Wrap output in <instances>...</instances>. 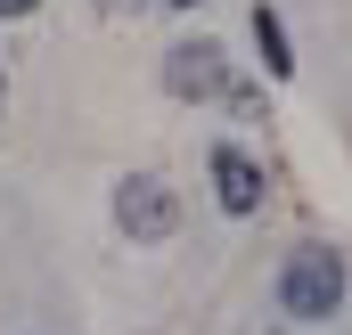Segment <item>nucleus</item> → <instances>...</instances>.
I'll use <instances>...</instances> for the list:
<instances>
[{
  "mask_svg": "<svg viewBox=\"0 0 352 335\" xmlns=\"http://www.w3.org/2000/svg\"><path fill=\"white\" fill-rule=\"evenodd\" d=\"M336 303H344V253L295 246V253H287V270H278V311L311 327V319H336Z\"/></svg>",
  "mask_w": 352,
  "mask_h": 335,
  "instance_id": "nucleus-1",
  "label": "nucleus"
},
{
  "mask_svg": "<svg viewBox=\"0 0 352 335\" xmlns=\"http://www.w3.org/2000/svg\"><path fill=\"white\" fill-rule=\"evenodd\" d=\"M115 229L140 238V246H164V238L180 229V196L156 180V172H131V180L115 188Z\"/></svg>",
  "mask_w": 352,
  "mask_h": 335,
  "instance_id": "nucleus-2",
  "label": "nucleus"
},
{
  "mask_svg": "<svg viewBox=\"0 0 352 335\" xmlns=\"http://www.w3.org/2000/svg\"><path fill=\"white\" fill-rule=\"evenodd\" d=\"M164 90L173 98H221L230 90V58L213 41H180V49H164Z\"/></svg>",
  "mask_w": 352,
  "mask_h": 335,
  "instance_id": "nucleus-3",
  "label": "nucleus"
},
{
  "mask_svg": "<svg viewBox=\"0 0 352 335\" xmlns=\"http://www.w3.org/2000/svg\"><path fill=\"white\" fill-rule=\"evenodd\" d=\"M213 196H221V213H254L263 205V164L246 148H213Z\"/></svg>",
  "mask_w": 352,
  "mask_h": 335,
  "instance_id": "nucleus-4",
  "label": "nucleus"
},
{
  "mask_svg": "<svg viewBox=\"0 0 352 335\" xmlns=\"http://www.w3.org/2000/svg\"><path fill=\"white\" fill-rule=\"evenodd\" d=\"M254 49H263L270 74H295V58H287V25H278V8H254Z\"/></svg>",
  "mask_w": 352,
  "mask_h": 335,
  "instance_id": "nucleus-5",
  "label": "nucleus"
},
{
  "mask_svg": "<svg viewBox=\"0 0 352 335\" xmlns=\"http://www.w3.org/2000/svg\"><path fill=\"white\" fill-rule=\"evenodd\" d=\"M33 8H41V0H0V16H33Z\"/></svg>",
  "mask_w": 352,
  "mask_h": 335,
  "instance_id": "nucleus-6",
  "label": "nucleus"
},
{
  "mask_svg": "<svg viewBox=\"0 0 352 335\" xmlns=\"http://www.w3.org/2000/svg\"><path fill=\"white\" fill-rule=\"evenodd\" d=\"M173 8H197V0H173Z\"/></svg>",
  "mask_w": 352,
  "mask_h": 335,
  "instance_id": "nucleus-7",
  "label": "nucleus"
},
{
  "mask_svg": "<svg viewBox=\"0 0 352 335\" xmlns=\"http://www.w3.org/2000/svg\"><path fill=\"white\" fill-rule=\"evenodd\" d=\"M107 8H123V0H107Z\"/></svg>",
  "mask_w": 352,
  "mask_h": 335,
  "instance_id": "nucleus-8",
  "label": "nucleus"
},
{
  "mask_svg": "<svg viewBox=\"0 0 352 335\" xmlns=\"http://www.w3.org/2000/svg\"><path fill=\"white\" fill-rule=\"evenodd\" d=\"M0 98H8V90H0Z\"/></svg>",
  "mask_w": 352,
  "mask_h": 335,
  "instance_id": "nucleus-9",
  "label": "nucleus"
}]
</instances>
